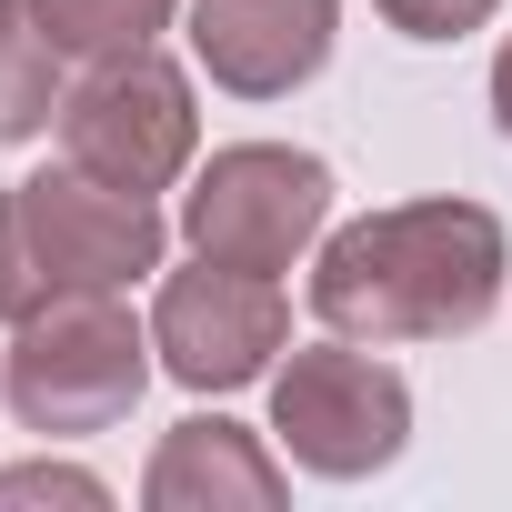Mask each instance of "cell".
<instances>
[{
    "label": "cell",
    "mask_w": 512,
    "mask_h": 512,
    "mask_svg": "<svg viewBox=\"0 0 512 512\" xmlns=\"http://www.w3.org/2000/svg\"><path fill=\"white\" fill-rule=\"evenodd\" d=\"M512 241L482 201H392L322 241L312 312L342 342L402 352V342H462L502 312Z\"/></svg>",
    "instance_id": "obj_1"
},
{
    "label": "cell",
    "mask_w": 512,
    "mask_h": 512,
    "mask_svg": "<svg viewBox=\"0 0 512 512\" xmlns=\"http://www.w3.org/2000/svg\"><path fill=\"white\" fill-rule=\"evenodd\" d=\"M161 211L151 191H121L81 161L31 171L0 191V322H31L61 292H121L141 272H161Z\"/></svg>",
    "instance_id": "obj_2"
},
{
    "label": "cell",
    "mask_w": 512,
    "mask_h": 512,
    "mask_svg": "<svg viewBox=\"0 0 512 512\" xmlns=\"http://www.w3.org/2000/svg\"><path fill=\"white\" fill-rule=\"evenodd\" d=\"M151 332L121 312V292H61L31 322H11V352H0V392H11L21 432L81 442L131 422V402L151 392Z\"/></svg>",
    "instance_id": "obj_3"
},
{
    "label": "cell",
    "mask_w": 512,
    "mask_h": 512,
    "mask_svg": "<svg viewBox=\"0 0 512 512\" xmlns=\"http://www.w3.org/2000/svg\"><path fill=\"white\" fill-rule=\"evenodd\" d=\"M272 432L302 472L322 482H362V472H392L402 442H412V382L392 362H372V342H312L272 372Z\"/></svg>",
    "instance_id": "obj_4"
},
{
    "label": "cell",
    "mask_w": 512,
    "mask_h": 512,
    "mask_svg": "<svg viewBox=\"0 0 512 512\" xmlns=\"http://www.w3.org/2000/svg\"><path fill=\"white\" fill-rule=\"evenodd\" d=\"M332 221V171L282 141H231L181 191V241L231 272H292Z\"/></svg>",
    "instance_id": "obj_5"
},
{
    "label": "cell",
    "mask_w": 512,
    "mask_h": 512,
    "mask_svg": "<svg viewBox=\"0 0 512 512\" xmlns=\"http://www.w3.org/2000/svg\"><path fill=\"white\" fill-rule=\"evenodd\" d=\"M61 151L121 191H171L201 151V111H191V81L161 61V51H121V61H91V81L61 101Z\"/></svg>",
    "instance_id": "obj_6"
},
{
    "label": "cell",
    "mask_w": 512,
    "mask_h": 512,
    "mask_svg": "<svg viewBox=\"0 0 512 512\" xmlns=\"http://www.w3.org/2000/svg\"><path fill=\"white\" fill-rule=\"evenodd\" d=\"M292 342V302L272 272H231V262H201L191 251V272L161 282L151 302V352L181 392H241V382H262L272 352Z\"/></svg>",
    "instance_id": "obj_7"
},
{
    "label": "cell",
    "mask_w": 512,
    "mask_h": 512,
    "mask_svg": "<svg viewBox=\"0 0 512 512\" xmlns=\"http://www.w3.org/2000/svg\"><path fill=\"white\" fill-rule=\"evenodd\" d=\"M342 31V0H191V61L231 101H292Z\"/></svg>",
    "instance_id": "obj_8"
},
{
    "label": "cell",
    "mask_w": 512,
    "mask_h": 512,
    "mask_svg": "<svg viewBox=\"0 0 512 512\" xmlns=\"http://www.w3.org/2000/svg\"><path fill=\"white\" fill-rule=\"evenodd\" d=\"M292 492V472L262 452V432H241L221 412H191L161 432L151 472H141V502L151 512H272Z\"/></svg>",
    "instance_id": "obj_9"
},
{
    "label": "cell",
    "mask_w": 512,
    "mask_h": 512,
    "mask_svg": "<svg viewBox=\"0 0 512 512\" xmlns=\"http://www.w3.org/2000/svg\"><path fill=\"white\" fill-rule=\"evenodd\" d=\"M61 41L41 31L31 0H0V151H21L61 121Z\"/></svg>",
    "instance_id": "obj_10"
},
{
    "label": "cell",
    "mask_w": 512,
    "mask_h": 512,
    "mask_svg": "<svg viewBox=\"0 0 512 512\" xmlns=\"http://www.w3.org/2000/svg\"><path fill=\"white\" fill-rule=\"evenodd\" d=\"M41 31L61 41V61H121V51H151L171 0H31Z\"/></svg>",
    "instance_id": "obj_11"
},
{
    "label": "cell",
    "mask_w": 512,
    "mask_h": 512,
    "mask_svg": "<svg viewBox=\"0 0 512 512\" xmlns=\"http://www.w3.org/2000/svg\"><path fill=\"white\" fill-rule=\"evenodd\" d=\"M31 502H71V512H101L111 482L81 472V462H11L0 472V512H31Z\"/></svg>",
    "instance_id": "obj_12"
},
{
    "label": "cell",
    "mask_w": 512,
    "mask_h": 512,
    "mask_svg": "<svg viewBox=\"0 0 512 512\" xmlns=\"http://www.w3.org/2000/svg\"><path fill=\"white\" fill-rule=\"evenodd\" d=\"M372 11L402 31V41H462V31H482L502 0H372Z\"/></svg>",
    "instance_id": "obj_13"
},
{
    "label": "cell",
    "mask_w": 512,
    "mask_h": 512,
    "mask_svg": "<svg viewBox=\"0 0 512 512\" xmlns=\"http://www.w3.org/2000/svg\"><path fill=\"white\" fill-rule=\"evenodd\" d=\"M492 121H502V141H512V41H502V61H492Z\"/></svg>",
    "instance_id": "obj_14"
},
{
    "label": "cell",
    "mask_w": 512,
    "mask_h": 512,
    "mask_svg": "<svg viewBox=\"0 0 512 512\" xmlns=\"http://www.w3.org/2000/svg\"><path fill=\"white\" fill-rule=\"evenodd\" d=\"M0 402H11V392H0Z\"/></svg>",
    "instance_id": "obj_15"
}]
</instances>
